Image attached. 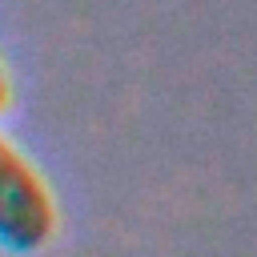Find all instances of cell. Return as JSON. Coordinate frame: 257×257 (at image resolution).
I'll return each instance as SVG.
<instances>
[{
	"mask_svg": "<svg viewBox=\"0 0 257 257\" xmlns=\"http://www.w3.org/2000/svg\"><path fill=\"white\" fill-rule=\"evenodd\" d=\"M8 108V76H4V68H0V112Z\"/></svg>",
	"mask_w": 257,
	"mask_h": 257,
	"instance_id": "obj_2",
	"label": "cell"
},
{
	"mask_svg": "<svg viewBox=\"0 0 257 257\" xmlns=\"http://www.w3.org/2000/svg\"><path fill=\"white\" fill-rule=\"evenodd\" d=\"M56 229V205L40 173L0 137V245L12 253L40 249Z\"/></svg>",
	"mask_w": 257,
	"mask_h": 257,
	"instance_id": "obj_1",
	"label": "cell"
}]
</instances>
